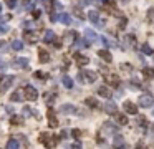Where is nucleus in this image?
Here are the masks:
<instances>
[{"mask_svg":"<svg viewBox=\"0 0 154 149\" xmlns=\"http://www.w3.org/2000/svg\"><path fill=\"white\" fill-rule=\"evenodd\" d=\"M38 141L42 142L45 148L53 149L55 146H57V142H58V136H51V134H47V133H42L40 138H38Z\"/></svg>","mask_w":154,"mask_h":149,"instance_id":"1","label":"nucleus"},{"mask_svg":"<svg viewBox=\"0 0 154 149\" xmlns=\"http://www.w3.org/2000/svg\"><path fill=\"white\" fill-rule=\"evenodd\" d=\"M78 78H80V81H83V83H94L98 80V73L93 70H85V71L80 73Z\"/></svg>","mask_w":154,"mask_h":149,"instance_id":"2","label":"nucleus"},{"mask_svg":"<svg viewBox=\"0 0 154 149\" xmlns=\"http://www.w3.org/2000/svg\"><path fill=\"white\" fill-rule=\"evenodd\" d=\"M138 104H139L141 108H151V106L154 104L153 95H149V93H144V95H141L139 98H138Z\"/></svg>","mask_w":154,"mask_h":149,"instance_id":"3","label":"nucleus"},{"mask_svg":"<svg viewBox=\"0 0 154 149\" xmlns=\"http://www.w3.org/2000/svg\"><path fill=\"white\" fill-rule=\"evenodd\" d=\"M88 18H90V22L93 25H96V27H104V23H106V20L100 18L98 10H90V12H88Z\"/></svg>","mask_w":154,"mask_h":149,"instance_id":"4","label":"nucleus"},{"mask_svg":"<svg viewBox=\"0 0 154 149\" xmlns=\"http://www.w3.org/2000/svg\"><path fill=\"white\" fill-rule=\"evenodd\" d=\"M23 93H25V99H28V101H35V99L38 98V91H36L32 85L23 86Z\"/></svg>","mask_w":154,"mask_h":149,"instance_id":"5","label":"nucleus"},{"mask_svg":"<svg viewBox=\"0 0 154 149\" xmlns=\"http://www.w3.org/2000/svg\"><path fill=\"white\" fill-rule=\"evenodd\" d=\"M13 81H15L13 74H5L4 78H2V81H0V91H2V93L7 91V89L12 86V83H13Z\"/></svg>","mask_w":154,"mask_h":149,"instance_id":"6","label":"nucleus"},{"mask_svg":"<svg viewBox=\"0 0 154 149\" xmlns=\"http://www.w3.org/2000/svg\"><path fill=\"white\" fill-rule=\"evenodd\" d=\"M123 110H124L128 114H138V104L136 103H131V101H124Z\"/></svg>","mask_w":154,"mask_h":149,"instance_id":"7","label":"nucleus"},{"mask_svg":"<svg viewBox=\"0 0 154 149\" xmlns=\"http://www.w3.org/2000/svg\"><path fill=\"white\" fill-rule=\"evenodd\" d=\"M12 66L13 68H27L28 66V58H15L13 61H12Z\"/></svg>","mask_w":154,"mask_h":149,"instance_id":"8","label":"nucleus"},{"mask_svg":"<svg viewBox=\"0 0 154 149\" xmlns=\"http://www.w3.org/2000/svg\"><path fill=\"white\" fill-rule=\"evenodd\" d=\"M104 80H106L108 85H111V86H119V83H121V80H119L118 74H106Z\"/></svg>","mask_w":154,"mask_h":149,"instance_id":"9","label":"nucleus"},{"mask_svg":"<svg viewBox=\"0 0 154 149\" xmlns=\"http://www.w3.org/2000/svg\"><path fill=\"white\" fill-rule=\"evenodd\" d=\"M98 95L101 96V98H111V88L106 85H101L100 88H98Z\"/></svg>","mask_w":154,"mask_h":149,"instance_id":"10","label":"nucleus"},{"mask_svg":"<svg viewBox=\"0 0 154 149\" xmlns=\"http://www.w3.org/2000/svg\"><path fill=\"white\" fill-rule=\"evenodd\" d=\"M113 149H126V142L123 136H116L113 141Z\"/></svg>","mask_w":154,"mask_h":149,"instance_id":"11","label":"nucleus"},{"mask_svg":"<svg viewBox=\"0 0 154 149\" xmlns=\"http://www.w3.org/2000/svg\"><path fill=\"white\" fill-rule=\"evenodd\" d=\"M75 61H76V65H78L80 68H83L85 65L90 63V58H88V57H83V55H80V53H76V55H75Z\"/></svg>","mask_w":154,"mask_h":149,"instance_id":"12","label":"nucleus"},{"mask_svg":"<svg viewBox=\"0 0 154 149\" xmlns=\"http://www.w3.org/2000/svg\"><path fill=\"white\" fill-rule=\"evenodd\" d=\"M47 116H48V123H50L51 128H57V126H58V119H57V114H55V111H53V110H48Z\"/></svg>","mask_w":154,"mask_h":149,"instance_id":"13","label":"nucleus"},{"mask_svg":"<svg viewBox=\"0 0 154 149\" xmlns=\"http://www.w3.org/2000/svg\"><path fill=\"white\" fill-rule=\"evenodd\" d=\"M38 60L42 61V63H48V61L51 60V57H50V53H48L47 50H43V48H40L38 50Z\"/></svg>","mask_w":154,"mask_h":149,"instance_id":"14","label":"nucleus"},{"mask_svg":"<svg viewBox=\"0 0 154 149\" xmlns=\"http://www.w3.org/2000/svg\"><path fill=\"white\" fill-rule=\"evenodd\" d=\"M10 99L13 101V103L25 99V93H23V89H17V91H13V93H12V96H10Z\"/></svg>","mask_w":154,"mask_h":149,"instance_id":"15","label":"nucleus"},{"mask_svg":"<svg viewBox=\"0 0 154 149\" xmlns=\"http://www.w3.org/2000/svg\"><path fill=\"white\" fill-rule=\"evenodd\" d=\"M60 111L63 114H75L76 113V108L73 104H61L60 106Z\"/></svg>","mask_w":154,"mask_h":149,"instance_id":"16","label":"nucleus"},{"mask_svg":"<svg viewBox=\"0 0 154 149\" xmlns=\"http://www.w3.org/2000/svg\"><path fill=\"white\" fill-rule=\"evenodd\" d=\"M104 110H106L108 114H116V113H118V108H116L115 101H108V103L104 104Z\"/></svg>","mask_w":154,"mask_h":149,"instance_id":"17","label":"nucleus"},{"mask_svg":"<svg viewBox=\"0 0 154 149\" xmlns=\"http://www.w3.org/2000/svg\"><path fill=\"white\" fill-rule=\"evenodd\" d=\"M55 32L53 30H45V35H43V40H45V43H53L55 42Z\"/></svg>","mask_w":154,"mask_h":149,"instance_id":"18","label":"nucleus"},{"mask_svg":"<svg viewBox=\"0 0 154 149\" xmlns=\"http://www.w3.org/2000/svg\"><path fill=\"white\" fill-rule=\"evenodd\" d=\"M57 18H58V22L63 23V25H70V23H71V17H70L68 13H58Z\"/></svg>","mask_w":154,"mask_h":149,"instance_id":"19","label":"nucleus"},{"mask_svg":"<svg viewBox=\"0 0 154 149\" xmlns=\"http://www.w3.org/2000/svg\"><path fill=\"white\" fill-rule=\"evenodd\" d=\"M23 38H25V42H28V43H36L38 42V35H36V33H30V32H25Z\"/></svg>","mask_w":154,"mask_h":149,"instance_id":"20","label":"nucleus"},{"mask_svg":"<svg viewBox=\"0 0 154 149\" xmlns=\"http://www.w3.org/2000/svg\"><path fill=\"white\" fill-rule=\"evenodd\" d=\"M85 38H86V40H90V42L93 43V42H96V40H98V35L93 32V30L86 28V30H85Z\"/></svg>","mask_w":154,"mask_h":149,"instance_id":"21","label":"nucleus"},{"mask_svg":"<svg viewBox=\"0 0 154 149\" xmlns=\"http://www.w3.org/2000/svg\"><path fill=\"white\" fill-rule=\"evenodd\" d=\"M115 116H116V123H118L119 126H126V124H128V118H126V114H123V113H116Z\"/></svg>","mask_w":154,"mask_h":149,"instance_id":"22","label":"nucleus"},{"mask_svg":"<svg viewBox=\"0 0 154 149\" xmlns=\"http://www.w3.org/2000/svg\"><path fill=\"white\" fill-rule=\"evenodd\" d=\"M98 57L103 58L104 61H111V53L108 50H98Z\"/></svg>","mask_w":154,"mask_h":149,"instance_id":"23","label":"nucleus"},{"mask_svg":"<svg viewBox=\"0 0 154 149\" xmlns=\"http://www.w3.org/2000/svg\"><path fill=\"white\" fill-rule=\"evenodd\" d=\"M61 83H63V86H65V88H73V86H75V83H73V80L70 78L68 74H65L63 78H61Z\"/></svg>","mask_w":154,"mask_h":149,"instance_id":"24","label":"nucleus"},{"mask_svg":"<svg viewBox=\"0 0 154 149\" xmlns=\"http://www.w3.org/2000/svg\"><path fill=\"white\" fill-rule=\"evenodd\" d=\"M85 104H86V106H90V108H93V110H98V108H100V104H98V101L94 98H86Z\"/></svg>","mask_w":154,"mask_h":149,"instance_id":"25","label":"nucleus"},{"mask_svg":"<svg viewBox=\"0 0 154 149\" xmlns=\"http://www.w3.org/2000/svg\"><path fill=\"white\" fill-rule=\"evenodd\" d=\"M143 76H144V78H147V80L154 78V68H149V66L143 68Z\"/></svg>","mask_w":154,"mask_h":149,"instance_id":"26","label":"nucleus"},{"mask_svg":"<svg viewBox=\"0 0 154 149\" xmlns=\"http://www.w3.org/2000/svg\"><path fill=\"white\" fill-rule=\"evenodd\" d=\"M10 124L12 126H22V124H23V116H12Z\"/></svg>","mask_w":154,"mask_h":149,"instance_id":"27","label":"nucleus"},{"mask_svg":"<svg viewBox=\"0 0 154 149\" xmlns=\"http://www.w3.org/2000/svg\"><path fill=\"white\" fill-rule=\"evenodd\" d=\"M20 148V144H18V141L15 138H10L7 141V149H18Z\"/></svg>","mask_w":154,"mask_h":149,"instance_id":"28","label":"nucleus"},{"mask_svg":"<svg viewBox=\"0 0 154 149\" xmlns=\"http://www.w3.org/2000/svg\"><path fill=\"white\" fill-rule=\"evenodd\" d=\"M103 129H104V131H108V133H116V131H118V128H116L113 123H109V121L103 124Z\"/></svg>","mask_w":154,"mask_h":149,"instance_id":"29","label":"nucleus"},{"mask_svg":"<svg viewBox=\"0 0 154 149\" xmlns=\"http://www.w3.org/2000/svg\"><path fill=\"white\" fill-rule=\"evenodd\" d=\"M76 45H78L80 48H88V46L91 45V42H90V40H86V38H81V40L76 42Z\"/></svg>","mask_w":154,"mask_h":149,"instance_id":"30","label":"nucleus"},{"mask_svg":"<svg viewBox=\"0 0 154 149\" xmlns=\"http://www.w3.org/2000/svg\"><path fill=\"white\" fill-rule=\"evenodd\" d=\"M12 48L17 50V51H20V50L23 48V43H22L20 40H13V42H12Z\"/></svg>","mask_w":154,"mask_h":149,"instance_id":"31","label":"nucleus"},{"mask_svg":"<svg viewBox=\"0 0 154 149\" xmlns=\"http://www.w3.org/2000/svg\"><path fill=\"white\" fill-rule=\"evenodd\" d=\"M141 50H143L146 55H154V51H153V48H151L147 43H144V45H141Z\"/></svg>","mask_w":154,"mask_h":149,"instance_id":"32","label":"nucleus"},{"mask_svg":"<svg viewBox=\"0 0 154 149\" xmlns=\"http://www.w3.org/2000/svg\"><path fill=\"white\" fill-rule=\"evenodd\" d=\"M71 13H73V15H76L78 18H85V13H83V12L80 10V7H73Z\"/></svg>","mask_w":154,"mask_h":149,"instance_id":"33","label":"nucleus"},{"mask_svg":"<svg viewBox=\"0 0 154 149\" xmlns=\"http://www.w3.org/2000/svg\"><path fill=\"white\" fill-rule=\"evenodd\" d=\"M103 4L106 5L108 8H115L116 7V0H103Z\"/></svg>","mask_w":154,"mask_h":149,"instance_id":"34","label":"nucleus"},{"mask_svg":"<svg viewBox=\"0 0 154 149\" xmlns=\"http://www.w3.org/2000/svg\"><path fill=\"white\" fill-rule=\"evenodd\" d=\"M17 2H18V0H5V5H7L8 8H15L18 5Z\"/></svg>","mask_w":154,"mask_h":149,"instance_id":"35","label":"nucleus"},{"mask_svg":"<svg viewBox=\"0 0 154 149\" xmlns=\"http://www.w3.org/2000/svg\"><path fill=\"white\" fill-rule=\"evenodd\" d=\"M136 124H139L141 128H144V126H146V118L139 116V118H138V121H136Z\"/></svg>","mask_w":154,"mask_h":149,"instance_id":"36","label":"nucleus"},{"mask_svg":"<svg viewBox=\"0 0 154 149\" xmlns=\"http://www.w3.org/2000/svg\"><path fill=\"white\" fill-rule=\"evenodd\" d=\"M100 40H101V42L104 43V46H108V48H109V46H113V43L109 42V40H108L106 37H100Z\"/></svg>","mask_w":154,"mask_h":149,"instance_id":"37","label":"nucleus"},{"mask_svg":"<svg viewBox=\"0 0 154 149\" xmlns=\"http://www.w3.org/2000/svg\"><path fill=\"white\" fill-rule=\"evenodd\" d=\"M51 45H53V46H55V48H57V50H58V48H61V45H63V42H61V40H60V38H55V42H53V43H51Z\"/></svg>","mask_w":154,"mask_h":149,"instance_id":"38","label":"nucleus"},{"mask_svg":"<svg viewBox=\"0 0 154 149\" xmlns=\"http://www.w3.org/2000/svg\"><path fill=\"white\" fill-rule=\"evenodd\" d=\"M71 136H73L75 139H80V138H81V131H80V129H73V131H71Z\"/></svg>","mask_w":154,"mask_h":149,"instance_id":"39","label":"nucleus"},{"mask_svg":"<svg viewBox=\"0 0 154 149\" xmlns=\"http://www.w3.org/2000/svg\"><path fill=\"white\" fill-rule=\"evenodd\" d=\"M76 37H78V35H76V32H68V33H66V38L71 40V42H73V40H76Z\"/></svg>","mask_w":154,"mask_h":149,"instance_id":"40","label":"nucleus"},{"mask_svg":"<svg viewBox=\"0 0 154 149\" xmlns=\"http://www.w3.org/2000/svg\"><path fill=\"white\" fill-rule=\"evenodd\" d=\"M126 25H128V18H126V17H121V22H119V28H124Z\"/></svg>","mask_w":154,"mask_h":149,"instance_id":"41","label":"nucleus"},{"mask_svg":"<svg viewBox=\"0 0 154 149\" xmlns=\"http://www.w3.org/2000/svg\"><path fill=\"white\" fill-rule=\"evenodd\" d=\"M8 32V27L5 23H0V35H2V33H7Z\"/></svg>","mask_w":154,"mask_h":149,"instance_id":"42","label":"nucleus"},{"mask_svg":"<svg viewBox=\"0 0 154 149\" xmlns=\"http://www.w3.org/2000/svg\"><path fill=\"white\" fill-rule=\"evenodd\" d=\"M147 18H149L151 22H154V8H149V10H147Z\"/></svg>","mask_w":154,"mask_h":149,"instance_id":"43","label":"nucleus"},{"mask_svg":"<svg viewBox=\"0 0 154 149\" xmlns=\"http://www.w3.org/2000/svg\"><path fill=\"white\" fill-rule=\"evenodd\" d=\"M35 76H36V78H47L48 74H47V73H42V71H36Z\"/></svg>","mask_w":154,"mask_h":149,"instance_id":"44","label":"nucleus"},{"mask_svg":"<svg viewBox=\"0 0 154 149\" xmlns=\"http://www.w3.org/2000/svg\"><path fill=\"white\" fill-rule=\"evenodd\" d=\"M78 2H80V7H85V5L90 4V0H78Z\"/></svg>","mask_w":154,"mask_h":149,"instance_id":"45","label":"nucleus"},{"mask_svg":"<svg viewBox=\"0 0 154 149\" xmlns=\"http://www.w3.org/2000/svg\"><path fill=\"white\" fill-rule=\"evenodd\" d=\"M23 111H25V116H28V114H32V110H30V108H23Z\"/></svg>","mask_w":154,"mask_h":149,"instance_id":"46","label":"nucleus"},{"mask_svg":"<svg viewBox=\"0 0 154 149\" xmlns=\"http://www.w3.org/2000/svg\"><path fill=\"white\" fill-rule=\"evenodd\" d=\"M33 17L38 18V17H40V10H33Z\"/></svg>","mask_w":154,"mask_h":149,"instance_id":"47","label":"nucleus"},{"mask_svg":"<svg viewBox=\"0 0 154 149\" xmlns=\"http://www.w3.org/2000/svg\"><path fill=\"white\" fill-rule=\"evenodd\" d=\"M73 149H81V146H80L78 142H76V144H73Z\"/></svg>","mask_w":154,"mask_h":149,"instance_id":"48","label":"nucleus"},{"mask_svg":"<svg viewBox=\"0 0 154 149\" xmlns=\"http://www.w3.org/2000/svg\"><path fill=\"white\" fill-rule=\"evenodd\" d=\"M134 149H144V148H143V146H141V144H138V146H136V148H134Z\"/></svg>","mask_w":154,"mask_h":149,"instance_id":"49","label":"nucleus"},{"mask_svg":"<svg viewBox=\"0 0 154 149\" xmlns=\"http://www.w3.org/2000/svg\"><path fill=\"white\" fill-rule=\"evenodd\" d=\"M123 2H129V0H123Z\"/></svg>","mask_w":154,"mask_h":149,"instance_id":"50","label":"nucleus"},{"mask_svg":"<svg viewBox=\"0 0 154 149\" xmlns=\"http://www.w3.org/2000/svg\"><path fill=\"white\" fill-rule=\"evenodd\" d=\"M153 129H154V124H153Z\"/></svg>","mask_w":154,"mask_h":149,"instance_id":"51","label":"nucleus"}]
</instances>
